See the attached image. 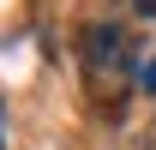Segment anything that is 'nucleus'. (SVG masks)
I'll return each instance as SVG.
<instances>
[{
    "label": "nucleus",
    "instance_id": "obj_1",
    "mask_svg": "<svg viewBox=\"0 0 156 150\" xmlns=\"http://www.w3.org/2000/svg\"><path fill=\"white\" fill-rule=\"evenodd\" d=\"M78 54H84V72L96 84L102 96L120 90V78H126V36H120V24H84V36H78Z\"/></svg>",
    "mask_w": 156,
    "mask_h": 150
},
{
    "label": "nucleus",
    "instance_id": "obj_2",
    "mask_svg": "<svg viewBox=\"0 0 156 150\" xmlns=\"http://www.w3.org/2000/svg\"><path fill=\"white\" fill-rule=\"evenodd\" d=\"M138 90H144V96H156V54L138 66Z\"/></svg>",
    "mask_w": 156,
    "mask_h": 150
},
{
    "label": "nucleus",
    "instance_id": "obj_3",
    "mask_svg": "<svg viewBox=\"0 0 156 150\" xmlns=\"http://www.w3.org/2000/svg\"><path fill=\"white\" fill-rule=\"evenodd\" d=\"M138 12H144V18H156V0H138Z\"/></svg>",
    "mask_w": 156,
    "mask_h": 150
},
{
    "label": "nucleus",
    "instance_id": "obj_4",
    "mask_svg": "<svg viewBox=\"0 0 156 150\" xmlns=\"http://www.w3.org/2000/svg\"><path fill=\"white\" fill-rule=\"evenodd\" d=\"M0 144H6V138H0Z\"/></svg>",
    "mask_w": 156,
    "mask_h": 150
}]
</instances>
